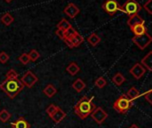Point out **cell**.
Instances as JSON below:
<instances>
[{"label": "cell", "instance_id": "obj_1", "mask_svg": "<svg viewBox=\"0 0 152 128\" xmlns=\"http://www.w3.org/2000/svg\"><path fill=\"white\" fill-rule=\"evenodd\" d=\"M96 105L93 102V98H88L87 96H83L76 103L74 107V111L78 118L81 119L86 118L91 113L96 109Z\"/></svg>", "mask_w": 152, "mask_h": 128}, {"label": "cell", "instance_id": "obj_2", "mask_svg": "<svg viewBox=\"0 0 152 128\" xmlns=\"http://www.w3.org/2000/svg\"><path fill=\"white\" fill-rule=\"evenodd\" d=\"M23 88L24 86L19 78H14V79L5 78L0 84V89L4 93H5V94L10 99L15 98L22 91Z\"/></svg>", "mask_w": 152, "mask_h": 128}, {"label": "cell", "instance_id": "obj_3", "mask_svg": "<svg viewBox=\"0 0 152 128\" xmlns=\"http://www.w3.org/2000/svg\"><path fill=\"white\" fill-rule=\"evenodd\" d=\"M132 106H133L132 101L126 94L120 95L113 104L114 110L120 114H126L132 108Z\"/></svg>", "mask_w": 152, "mask_h": 128}, {"label": "cell", "instance_id": "obj_4", "mask_svg": "<svg viewBox=\"0 0 152 128\" xmlns=\"http://www.w3.org/2000/svg\"><path fill=\"white\" fill-rule=\"evenodd\" d=\"M141 10L142 6L136 0H126V3L121 6V12H124L129 17L138 14Z\"/></svg>", "mask_w": 152, "mask_h": 128}, {"label": "cell", "instance_id": "obj_5", "mask_svg": "<svg viewBox=\"0 0 152 128\" xmlns=\"http://www.w3.org/2000/svg\"><path fill=\"white\" fill-rule=\"evenodd\" d=\"M132 41L141 50H144L145 48H147L150 45V44L152 42V37L147 32V33L141 35V36H134L132 38Z\"/></svg>", "mask_w": 152, "mask_h": 128}, {"label": "cell", "instance_id": "obj_6", "mask_svg": "<svg viewBox=\"0 0 152 128\" xmlns=\"http://www.w3.org/2000/svg\"><path fill=\"white\" fill-rule=\"evenodd\" d=\"M102 9L110 15H114L117 12L121 11V5L117 0H106L102 4Z\"/></svg>", "mask_w": 152, "mask_h": 128}, {"label": "cell", "instance_id": "obj_7", "mask_svg": "<svg viewBox=\"0 0 152 128\" xmlns=\"http://www.w3.org/2000/svg\"><path fill=\"white\" fill-rule=\"evenodd\" d=\"M20 80L23 84L24 86H27L28 88H31L37 82L38 78H37V76L32 71L28 70L23 75V77Z\"/></svg>", "mask_w": 152, "mask_h": 128}, {"label": "cell", "instance_id": "obj_8", "mask_svg": "<svg viewBox=\"0 0 152 128\" xmlns=\"http://www.w3.org/2000/svg\"><path fill=\"white\" fill-rule=\"evenodd\" d=\"M91 117H92V118H93L97 124L101 125V124H102V123L105 121V119L108 118V114H107V112H106L104 110H102V108H101V107H96V109L91 113Z\"/></svg>", "mask_w": 152, "mask_h": 128}, {"label": "cell", "instance_id": "obj_9", "mask_svg": "<svg viewBox=\"0 0 152 128\" xmlns=\"http://www.w3.org/2000/svg\"><path fill=\"white\" fill-rule=\"evenodd\" d=\"M130 74L136 79V80H139L146 72V69L139 62L135 63L129 70Z\"/></svg>", "mask_w": 152, "mask_h": 128}, {"label": "cell", "instance_id": "obj_10", "mask_svg": "<svg viewBox=\"0 0 152 128\" xmlns=\"http://www.w3.org/2000/svg\"><path fill=\"white\" fill-rule=\"evenodd\" d=\"M79 12H80L79 8L73 3H69L63 10V12L71 19L75 18L79 13Z\"/></svg>", "mask_w": 152, "mask_h": 128}, {"label": "cell", "instance_id": "obj_11", "mask_svg": "<svg viewBox=\"0 0 152 128\" xmlns=\"http://www.w3.org/2000/svg\"><path fill=\"white\" fill-rule=\"evenodd\" d=\"M65 117H66V113H65L60 107H58V109L56 110V111H55L50 118H51V119H52L55 124H58V123L61 122L62 119L65 118Z\"/></svg>", "mask_w": 152, "mask_h": 128}, {"label": "cell", "instance_id": "obj_12", "mask_svg": "<svg viewBox=\"0 0 152 128\" xmlns=\"http://www.w3.org/2000/svg\"><path fill=\"white\" fill-rule=\"evenodd\" d=\"M12 128H30V124L22 117L16 119L14 122L11 123Z\"/></svg>", "mask_w": 152, "mask_h": 128}, {"label": "cell", "instance_id": "obj_13", "mask_svg": "<svg viewBox=\"0 0 152 128\" xmlns=\"http://www.w3.org/2000/svg\"><path fill=\"white\" fill-rule=\"evenodd\" d=\"M130 29L133 31V33L134 34V36H141V35L147 33V28L145 27V22L134 25Z\"/></svg>", "mask_w": 152, "mask_h": 128}, {"label": "cell", "instance_id": "obj_14", "mask_svg": "<svg viewBox=\"0 0 152 128\" xmlns=\"http://www.w3.org/2000/svg\"><path fill=\"white\" fill-rule=\"evenodd\" d=\"M141 64L149 71H152V52H150L145 57L142 58Z\"/></svg>", "mask_w": 152, "mask_h": 128}, {"label": "cell", "instance_id": "obj_15", "mask_svg": "<svg viewBox=\"0 0 152 128\" xmlns=\"http://www.w3.org/2000/svg\"><path fill=\"white\" fill-rule=\"evenodd\" d=\"M68 39H69V41L71 42L73 47H77L81 44L84 43V37L78 32H77L73 37H71L70 38H68Z\"/></svg>", "mask_w": 152, "mask_h": 128}, {"label": "cell", "instance_id": "obj_16", "mask_svg": "<svg viewBox=\"0 0 152 128\" xmlns=\"http://www.w3.org/2000/svg\"><path fill=\"white\" fill-rule=\"evenodd\" d=\"M142 22H145V20L138 14H135L134 16H131L129 17L128 20H127V25L132 28L133 26L134 25H137V24H140V23H142Z\"/></svg>", "mask_w": 152, "mask_h": 128}, {"label": "cell", "instance_id": "obj_17", "mask_svg": "<svg viewBox=\"0 0 152 128\" xmlns=\"http://www.w3.org/2000/svg\"><path fill=\"white\" fill-rule=\"evenodd\" d=\"M86 84L85 82L81 79V78H77L74 81V83L72 84V88L74 90H76L77 93H81L85 88H86Z\"/></svg>", "mask_w": 152, "mask_h": 128}, {"label": "cell", "instance_id": "obj_18", "mask_svg": "<svg viewBox=\"0 0 152 128\" xmlns=\"http://www.w3.org/2000/svg\"><path fill=\"white\" fill-rule=\"evenodd\" d=\"M43 92H44V94H45L47 97L52 98L53 96H54V95L56 94L57 89H56L52 84H49V85H47V86H45V88L43 90Z\"/></svg>", "mask_w": 152, "mask_h": 128}, {"label": "cell", "instance_id": "obj_19", "mask_svg": "<svg viewBox=\"0 0 152 128\" xmlns=\"http://www.w3.org/2000/svg\"><path fill=\"white\" fill-rule=\"evenodd\" d=\"M66 70H67L71 76H75V75H77V74L79 72L80 68H79V66H78L76 62H70V63L69 64V66L66 68Z\"/></svg>", "mask_w": 152, "mask_h": 128}, {"label": "cell", "instance_id": "obj_20", "mask_svg": "<svg viewBox=\"0 0 152 128\" xmlns=\"http://www.w3.org/2000/svg\"><path fill=\"white\" fill-rule=\"evenodd\" d=\"M126 95L131 101H134V100L137 99V98L140 96V91L137 90L134 86H133V87H131V88L128 90V92L126 93Z\"/></svg>", "mask_w": 152, "mask_h": 128}, {"label": "cell", "instance_id": "obj_21", "mask_svg": "<svg viewBox=\"0 0 152 128\" xmlns=\"http://www.w3.org/2000/svg\"><path fill=\"white\" fill-rule=\"evenodd\" d=\"M87 41L88 43L92 45V46H96L100 42H101V37L95 34V33H92L88 37H87Z\"/></svg>", "mask_w": 152, "mask_h": 128}, {"label": "cell", "instance_id": "obj_22", "mask_svg": "<svg viewBox=\"0 0 152 128\" xmlns=\"http://www.w3.org/2000/svg\"><path fill=\"white\" fill-rule=\"evenodd\" d=\"M13 20H14V18H13V17L12 16V14L9 13V12H5V13L1 17V21H2V23H4L5 26L11 25V24L13 22Z\"/></svg>", "mask_w": 152, "mask_h": 128}, {"label": "cell", "instance_id": "obj_23", "mask_svg": "<svg viewBox=\"0 0 152 128\" xmlns=\"http://www.w3.org/2000/svg\"><path fill=\"white\" fill-rule=\"evenodd\" d=\"M112 81H113V83H114L116 86H120L126 81V78H125L120 72H118V73H117V74L112 78Z\"/></svg>", "mask_w": 152, "mask_h": 128}, {"label": "cell", "instance_id": "obj_24", "mask_svg": "<svg viewBox=\"0 0 152 128\" xmlns=\"http://www.w3.org/2000/svg\"><path fill=\"white\" fill-rule=\"evenodd\" d=\"M70 27H72L71 26V24L69 23V20H67V19H61L60 21H59V23L57 24V29H62V30H67L68 29H69Z\"/></svg>", "mask_w": 152, "mask_h": 128}, {"label": "cell", "instance_id": "obj_25", "mask_svg": "<svg viewBox=\"0 0 152 128\" xmlns=\"http://www.w3.org/2000/svg\"><path fill=\"white\" fill-rule=\"evenodd\" d=\"M12 115L10 112H8L6 110H2L0 111V121L2 123H6L10 118H11Z\"/></svg>", "mask_w": 152, "mask_h": 128}, {"label": "cell", "instance_id": "obj_26", "mask_svg": "<svg viewBox=\"0 0 152 128\" xmlns=\"http://www.w3.org/2000/svg\"><path fill=\"white\" fill-rule=\"evenodd\" d=\"M28 54L29 59H30L31 61H37V60L39 59V57H40V53H39L36 49H32Z\"/></svg>", "mask_w": 152, "mask_h": 128}, {"label": "cell", "instance_id": "obj_27", "mask_svg": "<svg viewBox=\"0 0 152 128\" xmlns=\"http://www.w3.org/2000/svg\"><path fill=\"white\" fill-rule=\"evenodd\" d=\"M94 85H95L98 88H103V87L107 85V81H106V79H105L103 77H99V78L95 80Z\"/></svg>", "mask_w": 152, "mask_h": 128}, {"label": "cell", "instance_id": "obj_28", "mask_svg": "<svg viewBox=\"0 0 152 128\" xmlns=\"http://www.w3.org/2000/svg\"><path fill=\"white\" fill-rule=\"evenodd\" d=\"M18 77H19V74L13 69H10L6 73V78L7 79H14V78H18Z\"/></svg>", "mask_w": 152, "mask_h": 128}, {"label": "cell", "instance_id": "obj_29", "mask_svg": "<svg viewBox=\"0 0 152 128\" xmlns=\"http://www.w3.org/2000/svg\"><path fill=\"white\" fill-rule=\"evenodd\" d=\"M77 31L73 28V27H70L69 29H68L67 30L64 31V38H70L71 37H73Z\"/></svg>", "mask_w": 152, "mask_h": 128}, {"label": "cell", "instance_id": "obj_30", "mask_svg": "<svg viewBox=\"0 0 152 128\" xmlns=\"http://www.w3.org/2000/svg\"><path fill=\"white\" fill-rule=\"evenodd\" d=\"M19 61H20L21 64L23 65H27L29 61H30V59H29V56L28 53H22L20 57H19Z\"/></svg>", "mask_w": 152, "mask_h": 128}, {"label": "cell", "instance_id": "obj_31", "mask_svg": "<svg viewBox=\"0 0 152 128\" xmlns=\"http://www.w3.org/2000/svg\"><path fill=\"white\" fill-rule=\"evenodd\" d=\"M57 109H58V106H56V105H54V104H50V105L47 107V109H46V113L48 114L49 117H51V116L56 111Z\"/></svg>", "mask_w": 152, "mask_h": 128}, {"label": "cell", "instance_id": "obj_32", "mask_svg": "<svg viewBox=\"0 0 152 128\" xmlns=\"http://www.w3.org/2000/svg\"><path fill=\"white\" fill-rule=\"evenodd\" d=\"M9 60V55L5 52H1L0 53V62L4 64L8 61Z\"/></svg>", "mask_w": 152, "mask_h": 128}, {"label": "cell", "instance_id": "obj_33", "mask_svg": "<svg viewBox=\"0 0 152 128\" xmlns=\"http://www.w3.org/2000/svg\"><path fill=\"white\" fill-rule=\"evenodd\" d=\"M151 2H152V0H148V1L143 4V8H144V9L149 12V14H152Z\"/></svg>", "mask_w": 152, "mask_h": 128}, {"label": "cell", "instance_id": "obj_34", "mask_svg": "<svg viewBox=\"0 0 152 128\" xmlns=\"http://www.w3.org/2000/svg\"><path fill=\"white\" fill-rule=\"evenodd\" d=\"M151 90H149L147 93H145L144 94H143V96H144V98H145V100H147L148 101V102L150 103V104H151L152 103V101H151Z\"/></svg>", "mask_w": 152, "mask_h": 128}, {"label": "cell", "instance_id": "obj_35", "mask_svg": "<svg viewBox=\"0 0 152 128\" xmlns=\"http://www.w3.org/2000/svg\"><path fill=\"white\" fill-rule=\"evenodd\" d=\"M55 34H56V36H57L60 39H61V40L64 39V30L60 29H57V30L55 31Z\"/></svg>", "mask_w": 152, "mask_h": 128}, {"label": "cell", "instance_id": "obj_36", "mask_svg": "<svg viewBox=\"0 0 152 128\" xmlns=\"http://www.w3.org/2000/svg\"><path fill=\"white\" fill-rule=\"evenodd\" d=\"M129 128H140V127H139L138 126H136L135 124H134V125H132V126H131Z\"/></svg>", "mask_w": 152, "mask_h": 128}, {"label": "cell", "instance_id": "obj_37", "mask_svg": "<svg viewBox=\"0 0 152 128\" xmlns=\"http://www.w3.org/2000/svg\"><path fill=\"white\" fill-rule=\"evenodd\" d=\"M4 1H5L6 3H10V2H12V0H4Z\"/></svg>", "mask_w": 152, "mask_h": 128}]
</instances>
